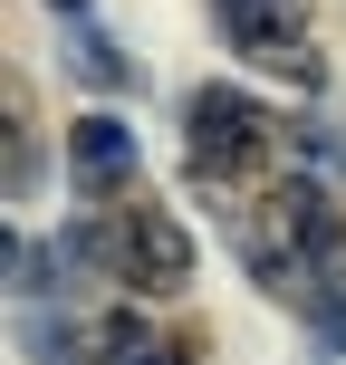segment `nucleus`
Returning a JSON list of instances; mask_svg holds the SVG:
<instances>
[{
  "label": "nucleus",
  "instance_id": "423d86ee",
  "mask_svg": "<svg viewBox=\"0 0 346 365\" xmlns=\"http://www.w3.org/2000/svg\"><path fill=\"white\" fill-rule=\"evenodd\" d=\"M19 356L29 365H77V356H96V327H77L49 298H29V308H19Z\"/></svg>",
  "mask_w": 346,
  "mask_h": 365
},
{
  "label": "nucleus",
  "instance_id": "6e6552de",
  "mask_svg": "<svg viewBox=\"0 0 346 365\" xmlns=\"http://www.w3.org/2000/svg\"><path fill=\"white\" fill-rule=\"evenodd\" d=\"M10 192H39V135H29V115H10Z\"/></svg>",
  "mask_w": 346,
  "mask_h": 365
},
{
  "label": "nucleus",
  "instance_id": "39448f33",
  "mask_svg": "<svg viewBox=\"0 0 346 365\" xmlns=\"http://www.w3.org/2000/svg\"><path fill=\"white\" fill-rule=\"evenodd\" d=\"M58 48H68V68L87 77L96 96H126V87H135V58L116 48V38H106V19H96V10H77L68 29H58Z\"/></svg>",
  "mask_w": 346,
  "mask_h": 365
},
{
  "label": "nucleus",
  "instance_id": "f257e3e1",
  "mask_svg": "<svg viewBox=\"0 0 346 365\" xmlns=\"http://www.w3.org/2000/svg\"><path fill=\"white\" fill-rule=\"evenodd\" d=\"M58 250L77 259V279L106 269V279H126L135 298H173L183 279H193V231H183L173 212H154V202H96V212H77L68 231H58Z\"/></svg>",
  "mask_w": 346,
  "mask_h": 365
},
{
  "label": "nucleus",
  "instance_id": "20e7f679",
  "mask_svg": "<svg viewBox=\"0 0 346 365\" xmlns=\"http://www.w3.org/2000/svg\"><path fill=\"white\" fill-rule=\"evenodd\" d=\"M135 173H145V154H135L126 115L87 106V115L68 125V182H77L87 202H126V192H135Z\"/></svg>",
  "mask_w": 346,
  "mask_h": 365
},
{
  "label": "nucleus",
  "instance_id": "f03ea898",
  "mask_svg": "<svg viewBox=\"0 0 346 365\" xmlns=\"http://www.w3.org/2000/svg\"><path fill=\"white\" fill-rule=\"evenodd\" d=\"M279 145V115L260 106L250 87H193L183 96V154H193V182L212 202H231V182H250L260 173V154Z\"/></svg>",
  "mask_w": 346,
  "mask_h": 365
},
{
  "label": "nucleus",
  "instance_id": "1a4fd4ad",
  "mask_svg": "<svg viewBox=\"0 0 346 365\" xmlns=\"http://www.w3.org/2000/svg\"><path fill=\"white\" fill-rule=\"evenodd\" d=\"M49 10H58V19H77V10H96V0H49Z\"/></svg>",
  "mask_w": 346,
  "mask_h": 365
},
{
  "label": "nucleus",
  "instance_id": "7ed1b4c3",
  "mask_svg": "<svg viewBox=\"0 0 346 365\" xmlns=\"http://www.w3.org/2000/svg\"><path fill=\"white\" fill-rule=\"evenodd\" d=\"M212 19H221V38H231L250 68H270V77H289V87H327V58L308 48V0H212Z\"/></svg>",
  "mask_w": 346,
  "mask_h": 365
},
{
  "label": "nucleus",
  "instance_id": "0eeeda50",
  "mask_svg": "<svg viewBox=\"0 0 346 365\" xmlns=\"http://www.w3.org/2000/svg\"><path fill=\"white\" fill-rule=\"evenodd\" d=\"M87 365H173V336H154L145 317H106L96 327V356Z\"/></svg>",
  "mask_w": 346,
  "mask_h": 365
}]
</instances>
